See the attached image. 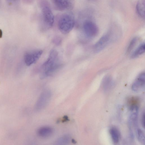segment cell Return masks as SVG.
I'll list each match as a JSON object with an SVG mask.
<instances>
[{
  "label": "cell",
  "instance_id": "cell-1",
  "mask_svg": "<svg viewBox=\"0 0 145 145\" xmlns=\"http://www.w3.org/2000/svg\"><path fill=\"white\" fill-rule=\"evenodd\" d=\"M60 66L57 52L55 49L51 50L48 59L42 65L40 74V78L44 79L51 75Z\"/></svg>",
  "mask_w": 145,
  "mask_h": 145
},
{
  "label": "cell",
  "instance_id": "cell-2",
  "mask_svg": "<svg viewBox=\"0 0 145 145\" xmlns=\"http://www.w3.org/2000/svg\"><path fill=\"white\" fill-rule=\"evenodd\" d=\"M75 24V18L73 13L68 11L60 16L58 22V27L62 33L66 34L72 30Z\"/></svg>",
  "mask_w": 145,
  "mask_h": 145
},
{
  "label": "cell",
  "instance_id": "cell-3",
  "mask_svg": "<svg viewBox=\"0 0 145 145\" xmlns=\"http://www.w3.org/2000/svg\"><path fill=\"white\" fill-rule=\"evenodd\" d=\"M41 8V27L42 30H46L53 26L54 21V16L47 4H43Z\"/></svg>",
  "mask_w": 145,
  "mask_h": 145
},
{
  "label": "cell",
  "instance_id": "cell-4",
  "mask_svg": "<svg viewBox=\"0 0 145 145\" xmlns=\"http://www.w3.org/2000/svg\"><path fill=\"white\" fill-rule=\"evenodd\" d=\"M52 95V92L49 90H46L42 92L36 103L35 110L39 111L44 108L49 102Z\"/></svg>",
  "mask_w": 145,
  "mask_h": 145
},
{
  "label": "cell",
  "instance_id": "cell-5",
  "mask_svg": "<svg viewBox=\"0 0 145 145\" xmlns=\"http://www.w3.org/2000/svg\"><path fill=\"white\" fill-rule=\"evenodd\" d=\"M54 7L57 10L70 11L74 5V0H52Z\"/></svg>",
  "mask_w": 145,
  "mask_h": 145
},
{
  "label": "cell",
  "instance_id": "cell-6",
  "mask_svg": "<svg viewBox=\"0 0 145 145\" xmlns=\"http://www.w3.org/2000/svg\"><path fill=\"white\" fill-rule=\"evenodd\" d=\"M43 53L42 50H36L26 53L24 60L26 65L29 66L35 63L39 59Z\"/></svg>",
  "mask_w": 145,
  "mask_h": 145
},
{
  "label": "cell",
  "instance_id": "cell-7",
  "mask_svg": "<svg viewBox=\"0 0 145 145\" xmlns=\"http://www.w3.org/2000/svg\"><path fill=\"white\" fill-rule=\"evenodd\" d=\"M84 31L88 37H92L95 36L98 32V28L96 25L90 20H86L83 25Z\"/></svg>",
  "mask_w": 145,
  "mask_h": 145
},
{
  "label": "cell",
  "instance_id": "cell-8",
  "mask_svg": "<svg viewBox=\"0 0 145 145\" xmlns=\"http://www.w3.org/2000/svg\"><path fill=\"white\" fill-rule=\"evenodd\" d=\"M145 87V74L142 73L140 74L133 83L131 88L135 92H138L142 90Z\"/></svg>",
  "mask_w": 145,
  "mask_h": 145
},
{
  "label": "cell",
  "instance_id": "cell-9",
  "mask_svg": "<svg viewBox=\"0 0 145 145\" xmlns=\"http://www.w3.org/2000/svg\"><path fill=\"white\" fill-rule=\"evenodd\" d=\"M109 39V36L108 34L105 35L101 37L94 46L95 52L97 53L103 49L108 44Z\"/></svg>",
  "mask_w": 145,
  "mask_h": 145
},
{
  "label": "cell",
  "instance_id": "cell-10",
  "mask_svg": "<svg viewBox=\"0 0 145 145\" xmlns=\"http://www.w3.org/2000/svg\"><path fill=\"white\" fill-rule=\"evenodd\" d=\"M53 133V129L48 126L41 127L39 128L37 131L38 135L42 138L48 137L52 135Z\"/></svg>",
  "mask_w": 145,
  "mask_h": 145
},
{
  "label": "cell",
  "instance_id": "cell-11",
  "mask_svg": "<svg viewBox=\"0 0 145 145\" xmlns=\"http://www.w3.org/2000/svg\"><path fill=\"white\" fill-rule=\"evenodd\" d=\"M145 0H138L136 5V10L138 14L142 18H145Z\"/></svg>",
  "mask_w": 145,
  "mask_h": 145
},
{
  "label": "cell",
  "instance_id": "cell-12",
  "mask_svg": "<svg viewBox=\"0 0 145 145\" xmlns=\"http://www.w3.org/2000/svg\"><path fill=\"white\" fill-rule=\"evenodd\" d=\"M109 132L113 142L115 143H118L120 138L119 131L116 128L112 127L110 129Z\"/></svg>",
  "mask_w": 145,
  "mask_h": 145
},
{
  "label": "cell",
  "instance_id": "cell-13",
  "mask_svg": "<svg viewBox=\"0 0 145 145\" xmlns=\"http://www.w3.org/2000/svg\"><path fill=\"white\" fill-rule=\"evenodd\" d=\"M71 140V137L69 135H64L57 139L56 142L55 144L60 145L67 144L70 142Z\"/></svg>",
  "mask_w": 145,
  "mask_h": 145
},
{
  "label": "cell",
  "instance_id": "cell-14",
  "mask_svg": "<svg viewBox=\"0 0 145 145\" xmlns=\"http://www.w3.org/2000/svg\"><path fill=\"white\" fill-rule=\"evenodd\" d=\"M145 52V44L143 43L140 45L133 52L132 55L133 58L137 57L144 53Z\"/></svg>",
  "mask_w": 145,
  "mask_h": 145
},
{
  "label": "cell",
  "instance_id": "cell-15",
  "mask_svg": "<svg viewBox=\"0 0 145 145\" xmlns=\"http://www.w3.org/2000/svg\"><path fill=\"white\" fill-rule=\"evenodd\" d=\"M137 135L139 141L141 143L144 144L145 135L142 131L140 129H137Z\"/></svg>",
  "mask_w": 145,
  "mask_h": 145
},
{
  "label": "cell",
  "instance_id": "cell-16",
  "mask_svg": "<svg viewBox=\"0 0 145 145\" xmlns=\"http://www.w3.org/2000/svg\"><path fill=\"white\" fill-rule=\"evenodd\" d=\"M137 38H133L131 42L127 49V52H129L133 49L137 41Z\"/></svg>",
  "mask_w": 145,
  "mask_h": 145
},
{
  "label": "cell",
  "instance_id": "cell-17",
  "mask_svg": "<svg viewBox=\"0 0 145 145\" xmlns=\"http://www.w3.org/2000/svg\"><path fill=\"white\" fill-rule=\"evenodd\" d=\"M112 80L109 77H106L104 80L103 82L104 86L106 89H107L111 84Z\"/></svg>",
  "mask_w": 145,
  "mask_h": 145
},
{
  "label": "cell",
  "instance_id": "cell-18",
  "mask_svg": "<svg viewBox=\"0 0 145 145\" xmlns=\"http://www.w3.org/2000/svg\"><path fill=\"white\" fill-rule=\"evenodd\" d=\"M144 122H145V113L144 112L142 115L141 119V123L142 126L144 128Z\"/></svg>",
  "mask_w": 145,
  "mask_h": 145
},
{
  "label": "cell",
  "instance_id": "cell-19",
  "mask_svg": "<svg viewBox=\"0 0 145 145\" xmlns=\"http://www.w3.org/2000/svg\"><path fill=\"white\" fill-rule=\"evenodd\" d=\"M8 1L11 3H14L17 1L18 0H7Z\"/></svg>",
  "mask_w": 145,
  "mask_h": 145
},
{
  "label": "cell",
  "instance_id": "cell-20",
  "mask_svg": "<svg viewBox=\"0 0 145 145\" xmlns=\"http://www.w3.org/2000/svg\"><path fill=\"white\" fill-rule=\"evenodd\" d=\"M2 36V31L1 29H0V38H1Z\"/></svg>",
  "mask_w": 145,
  "mask_h": 145
},
{
  "label": "cell",
  "instance_id": "cell-21",
  "mask_svg": "<svg viewBox=\"0 0 145 145\" xmlns=\"http://www.w3.org/2000/svg\"><path fill=\"white\" fill-rule=\"evenodd\" d=\"M91 1H95L96 0H89Z\"/></svg>",
  "mask_w": 145,
  "mask_h": 145
},
{
  "label": "cell",
  "instance_id": "cell-22",
  "mask_svg": "<svg viewBox=\"0 0 145 145\" xmlns=\"http://www.w3.org/2000/svg\"></svg>",
  "mask_w": 145,
  "mask_h": 145
}]
</instances>
